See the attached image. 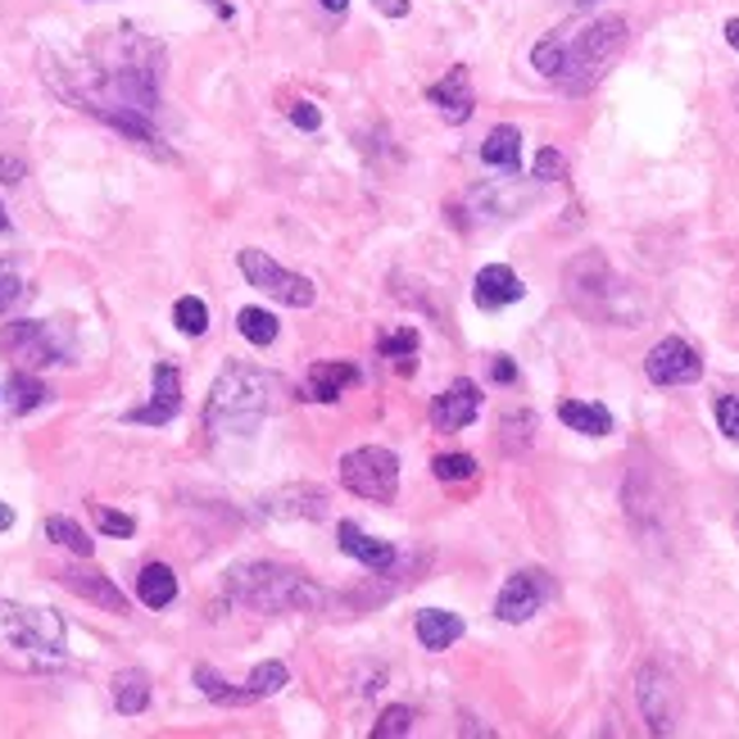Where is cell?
Wrapping results in <instances>:
<instances>
[{"mask_svg": "<svg viewBox=\"0 0 739 739\" xmlns=\"http://www.w3.org/2000/svg\"><path fill=\"white\" fill-rule=\"evenodd\" d=\"M278 390H282V381L273 372L250 368V363H227L210 390L205 427L214 436H250L278 409Z\"/></svg>", "mask_w": 739, "mask_h": 739, "instance_id": "cell-1", "label": "cell"}, {"mask_svg": "<svg viewBox=\"0 0 739 739\" xmlns=\"http://www.w3.org/2000/svg\"><path fill=\"white\" fill-rule=\"evenodd\" d=\"M227 594L245 609L259 613H318L327 609V590L313 585L304 572L295 567H278V563H241L227 572Z\"/></svg>", "mask_w": 739, "mask_h": 739, "instance_id": "cell-2", "label": "cell"}, {"mask_svg": "<svg viewBox=\"0 0 739 739\" xmlns=\"http://www.w3.org/2000/svg\"><path fill=\"white\" fill-rule=\"evenodd\" d=\"M0 662L19 671H46L64 662V622L50 609H23L0 599Z\"/></svg>", "mask_w": 739, "mask_h": 739, "instance_id": "cell-3", "label": "cell"}, {"mask_svg": "<svg viewBox=\"0 0 739 739\" xmlns=\"http://www.w3.org/2000/svg\"><path fill=\"white\" fill-rule=\"evenodd\" d=\"M622 46H626V19H618V14H603V19H590L581 28H567L563 74L554 82L572 96L594 91L603 82V74H609V64L622 55Z\"/></svg>", "mask_w": 739, "mask_h": 739, "instance_id": "cell-4", "label": "cell"}, {"mask_svg": "<svg viewBox=\"0 0 739 739\" xmlns=\"http://www.w3.org/2000/svg\"><path fill=\"white\" fill-rule=\"evenodd\" d=\"M563 291H567V300H572L581 313H590V318H599V322L635 327V318H640V309L626 304L631 291L613 278V268H609V259H603V254H576V259L567 263V273H563Z\"/></svg>", "mask_w": 739, "mask_h": 739, "instance_id": "cell-5", "label": "cell"}, {"mask_svg": "<svg viewBox=\"0 0 739 739\" xmlns=\"http://www.w3.org/2000/svg\"><path fill=\"white\" fill-rule=\"evenodd\" d=\"M0 350L19 368H50L74 363V327L69 322H10L0 331Z\"/></svg>", "mask_w": 739, "mask_h": 739, "instance_id": "cell-6", "label": "cell"}, {"mask_svg": "<svg viewBox=\"0 0 739 739\" xmlns=\"http://www.w3.org/2000/svg\"><path fill=\"white\" fill-rule=\"evenodd\" d=\"M341 486L372 504H395L399 495V458L381 445H359L341 458Z\"/></svg>", "mask_w": 739, "mask_h": 739, "instance_id": "cell-7", "label": "cell"}, {"mask_svg": "<svg viewBox=\"0 0 739 739\" xmlns=\"http://www.w3.org/2000/svg\"><path fill=\"white\" fill-rule=\"evenodd\" d=\"M241 273H245V282H250L254 291L273 295L278 304L309 309V304L318 300V291H313V282H309V278L291 273V268H282L278 259H268L263 250H241Z\"/></svg>", "mask_w": 739, "mask_h": 739, "instance_id": "cell-8", "label": "cell"}, {"mask_svg": "<svg viewBox=\"0 0 739 739\" xmlns=\"http://www.w3.org/2000/svg\"><path fill=\"white\" fill-rule=\"evenodd\" d=\"M635 703H640V717H644V726L653 735H671V730H677L681 694H677V681H671L658 662H644L635 671Z\"/></svg>", "mask_w": 739, "mask_h": 739, "instance_id": "cell-9", "label": "cell"}, {"mask_svg": "<svg viewBox=\"0 0 739 739\" xmlns=\"http://www.w3.org/2000/svg\"><path fill=\"white\" fill-rule=\"evenodd\" d=\"M644 372L653 386H690L703 377V359L690 341H681V336H667V341H658L644 359Z\"/></svg>", "mask_w": 739, "mask_h": 739, "instance_id": "cell-10", "label": "cell"}, {"mask_svg": "<svg viewBox=\"0 0 739 739\" xmlns=\"http://www.w3.org/2000/svg\"><path fill=\"white\" fill-rule=\"evenodd\" d=\"M545 599H550V576L545 572H513L508 581H504V590H499V599H495V618L499 622H508V626H517V622H531L535 613L545 609Z\"/></svg>", "mask_w": 739, "mask_h": 739, "instance_id": "cell-11", "label": "cell"}, {"mask_svg": "<svg viewBox=\"0 0 739 739\" xmlns=\"http://www.w3.org/2000/svg\"><path fill=\"white\" fill-rule=\"evenodd\" d=\"M477 414H482V390L467 377H458L454 386H445L431 399V427L436 431H463V427L477 422Z\"/></svg>", "mask_w": 739, "mask_h": 739, "instance_id": "cell-12", "label": "cell"}, {"mask_svg": "<svg viewBox=\"0 0 739 739\" xmlns=\"http://www.w3.org/2000/svg\"><path fill=\"white\" fill-rule=\"evenodd\" d=\"M150 381H155V399H150V405H142V409H132L127 422H137V427H168L182 414V372L173 363H155Z\"/></svg>", "mask_w": 739, "mask_h": 739, "instance_id": "cell-13", "label": "cell"}, {"mask_svg": "<svg viewBox=\"0 0 739 739\" xmlns=\"http://www.w3.org/2000/svg\"><path fill=\"white\" fill-rule=\"evenodd\" d=\"M55 581H59L64 590H74L78 599L96 603V609H105V613H118V618L127 613V594H123L105 572H96V567H59Z\"/></svg>", "mask_w": 739, "mask_h": 739, "instance_id": "cell-14", "label": "cell"}, {"mask_svg": "<svg viewBox=\"0 0 739 739\" xmlns=\"http://www.w3.org/2000/svg\"><path fill=\"white\" fill-rule=\"evenodd\" d=\"M427 100L440 109L445 123H467L477 109V91H473V78H467V69H449L440 82L427 87Z\"/></svg>", "mask_w": 739, "mask_h": 739, "instance_id": "cell-15", "label": "cell"}, {"mask_svg": "<svg viewBox=\"0 0 739 739\" xmlns=\"http://www.w3.org/2000/svg\"><path fill=\"white\" fill-rule=\"evenodd\" d=\"M526 295V286H522V278L513 273L508 263H486L482 273H477V286H473V300H477V309H504V304H517Z\"/></svg>", "mask_w": 739, "mask_h": 739, "instance_id": "cell-16", "label": "cell"}, {"mask_svg": "<svg viewBox=\"0 0 739 739\" xmlns=\"http://www.w3.org/2000/svg\"><path fill=\"white\" fill-rule=\"evenodd\" d=\"M268 517H322L327 513V490L322 486H286L273 499H263Z\"/></svg>", "mask_w": 739, "mask_h": 739, "instance_id": "cell-17", "label": "cell"}, {"mask_svg": "<svg viewBox=\"0 0 739 739\" xmlns=\"http://www.w3.org/2000/svg\"><path fill=\"white\" fill-rule=\"evenodd\" d=\"M336 541H341V554L359 558V563H363V567H372V572H386V567L395 563V550H390L386 541H372V535H368L363 526H354V522H341V531H336Z\"/></svg>", "mask_w": 739, "mask_h": 739, "instance_id": "cell-18", "label": "cell"}, {"mask_svg": "<svg viewBox=\"0 0 739 739\" xmlns=\"http://www.w3.org/2000/svg\"><path fill=\"white\" fill-rule=\"evenodd\" d=\"M354 381H359L354 363H313L309 368V399H318V405H336Z\"/></svg>", "mask_w": 739, "mask_h": 739, "instance_id": "cell-19", "label": "cell"}, {"mask_svg": "<svg viewBox=\"0 0 739 739\" xmlns=\"http://www.w3.org/2000/svg\"><path fill=\"white\" fill-rule=\"evenodd\" d=\"M482 159H486L490 168L517 177V173H522V132H517L513 123H499L490 137L482 142Z\"/></svg>", "mask_w": 739, "mask_h": 739, "instance_id": "cell-20", "label": "cell"}, {"mask_svg": "<svg viewBox=\"0 0 739 739\" xmlns=\"http://www.w3.org/2000/svg\"><path fill=\"white\" fill-rule=\"evenodd\" d=\"M458 635H463V618H458V613H445V609H427V613H418V640H422V649L445 653Z\"/></svg>", "mask_w": 739, "mask_h": 739, "instance_id": "cell-21", "label": "cell"}, {"mask_svg": "<svg viewBox=\"0 0 739 739\" xmlns=\"http://www.w3.org/2000/svg\"><path fill=\"white\" fill-rule=\"evenodd\" d=\"M114 708L123 712V717H142L146 708H150V677L146 671H118L114 677Z\"/></svg>", "mask_w": 739, "mask_h": 739, "instance_id": "cell-22", "label": "cell"}, {"mask_svg": "<svg viewBox=\"0 0 739 739\" xmlns=\"http://www.w3.org/2000/svg\"><path fill=\"white\" fill-rule=\"evenodd\" d=\"M137 599L146 603V609H168V603L177 599V576H173V567H164V563H146L142 567V576H137Z\"/></svg>", "mask_w": 739, "mask_h": 739, "instance_id": "cell-23", "label": "cell"}, {"mask_svg": "<svg viewBox=\"0 0 739 739\" xmlns=\"http://www.w3.org/2000/svg\"><path fill=\"white\" fill-rule=\"evenodd\" d=\"M558 418H563L572 431H581V436H609V431H613V414L603 409V405H585V399H563Z\"/></svg>", "mask_w": 739, "mask_h": 739, "instance_id": "cell-24", "label": "cell"}, {"mask_svg": "<svg viewBox=\"0 0 739 739\" xmlns=\"http://www.w3.org/2000/svg\"><path fill=\"white\" fill-rule=\"evenodd\" d=\"M6 395H10V414H19V418H23V414H32V409H41V405H46V395H50V390H46V386H41L28 368H14V372H10Z\"/></svg>", "mask_w": 739, "mask_h": 739, "instance_id": "cell-25", "label": "cell"}, {"mask_svg": "<svg viewBox=\"0 0 739 739\" xmlns=\"http://www.w3.org/2000/svg\"><path fill=\"white\" fill-rule=\"evenodd\" d=\"M195 685H200V694H205L210 703H218V708H245V703H254V694H250V690L227 685L214 667H195Z\"/></svg>", "mask_w": 739, "mask_h": 739, "instance_id": "cell-26", "label": "cell"}, {"mask_svg": "<svg viewBox=\"0 0 739 739\" xmlns=\"http://www.w3.org/2000/svg\"><path fill=\"white\" fill-rule=\"evenodd\" d=\"M563 46H567V28H554V32H545L541 41L531 46V69L535 74H545L550 82L563 74Z\"/></svg>", "mask_w": 739, "mask_h": 739, "instance_id": "cell-27", "label": "cell"}, {"mask_svg": "<svg viewBox=\"0 0 739 739\" xmlns=\"http://www.w3.org/2000/svg\"><path fill=\"white\" fill-rule=\"evenodd\" d=\"M46 535H50V541L55 545H64V550H69V554H78V558H91L96 554V541H91V535L74 522V517H46Z\"/></svg>", "mask_w": 739, "mask_h": 739, "instance_id": "cell-28", "label": "cell"}, {"mask_svg": "<svg viewBox=\"0 0 739 739\" xmlns=\"http://www.w3.org/2000/svg\"><path fill=\"white\" fill-rule=\"evenodd\" d=\"M236 331L245 336L250 346L263 350V346H273V341H278V318L268 313V309H254V304H250V309L236 313Z\"/></svg>", "mask_w": 739, "mask_h": 739, "instance_id": "cell-29", "label": "cell"}, {"mask_svg": "<svg viewBox=\"0 0 739 739\" xmlns=\"http://www.w3.org/2000/svg\"><path fill=\"white\" fill-rule=\"evenodd\" d=\"M531 440H535V414H526V409L504 414V422H499V445H504L508 454H526Z\"/></svg>", "mask_w": 739, "mask_h": 739, "instance_id": "cell-30", "label": "cell"}, {"mask_svg": "<svg viewBox=\"0 0 739 739\" xmlns=\"http://www.w3.org/2000/svg\"><path fill=\"white\" fill-rule=\"evenodd\" d=\"M173 322H177L182 336H205L210 331V304L200 300V295H182L173 304Z\"/></svg>", "mask_w": 739, "mask_h": 739, "instance_id": "cell-31", "label": "cell"}, {"mask_svg": "<svg viewBox=\"0 0 739 739\" xmlns=\"http://www.w3.org/2000/svg\"><path fill=\"white\" fill-rule=\"evenodd\" d=\"M291 681V671H286V662H259L254 671H250V681H245V690L254 694V699H268V694H278L282 685Z\"/></svg>", "mask_w": 739, "mask_h": 739, "instance_id": "cell-32", "label": "cell"}, {"mask_svg": "<svg viewBox=\"0 0 739 739\" xmlns=\"http://www.w3.org/2000/svg\"><path fill=\"white\" fill-rule=\"evenodd\" d=\"M431 473H436V482H473L477 477V458L473 454H440L431 463Z\"/></svg>", "mask_w": 739, "mask_h": 739, "instance_id": "cell-33", "label": "cell"}, {"mask_svg": "<svg viewBox=\"0 0 739 739\" xmlns=\"http://www.w3.org/2000/svg\"><path fill=\"white\" fill-rule=\"evenodd\" d=\"M409 730H414V708L395 703V708H386V712H381V721L372 726V739H405Z\"/></svg>", "mask_w": 739, "mask_h": 739, "instance_id": "cell-34", "label": "cell"}, {"mask_svg": "<svg viewBox=\"0 0 739 739\" xmlns=\"http://www.w3.org/2000/svg\"><path fill=\"white\" fill-rule=\"evenodd\" d=\"M23 278H19V268L10 259H0V313H14L23 304Z\"/></svg>", "mask_w": 739, "mask_h": 739, "instance_id": "cell-35", "label": "cell"}, {"mask_svg": "<svg viewBox=\"0 0 739 739\" xmlns=\"http://www.w3.org/2000/svg\"><path fill=\"white\" fill-rule=\"evenodd\" d=\"M414 350H418V331H414V327L381 336V354H386V359H399V368H405V372H409V359H414Z\"/></svg>", "mask_w": 739, "mask_h": 739, "instance_id": "cell-36", "label": "cell"}, {"mask_svg": "<svg viewBox=\"0 0 739 739\" xmlns=\"http://www.w3.org/2000/svg\"><path fill=\"white\" fill-rule=\"evenodd\" d=\"M535 177H541V182H558V177H567V159L558 155V150H541V155H535Z\"/></svg>", "mask_w": 739, "mask_h": 739, "instance_id": "cell-37", "label": "cell"}, {"mask_svg": "<svg viewBox=\"0 0 739 739\" xmlns=\"http://www.w3.org/2000/svg\"><path fill=\"white\" fill-rule=\"evenodd\" d=\"M717 427H721L730 440H739V395H721V399H717Z\"/></svg>", "mask_w": 739, "mask_h": 739, "instance_id": "cell-38", "label": "cell"}, {"mask_svg": "<svg viewBox=\"0 0 739 739\" xmlns=\"http://www.w3.org/2000/svg\"><path fill=\"white\" fill-rule=\"evenodd\" d=\"M96 526L105 535H132V531H137V522H132L127 513H114V508H96Z\"/></svg>", "mask_w": 739, "mask_h": 739, "instance_id": "cell-39", "label": "cell"}, {"mask_svg": "<svg viewBox=\"0 0 739 739\" xmlns=\"http://www.w3.org/2000/svg\"><path fill=\"white\" fill-rule=\"evenodd\" d=\"M286 114H291V123H295L300 132H318V127H322V109H318V105H309V100H295Z\"/></svg>", "mask_w": 739, "mask_h": 739, "instance_id": "cell-40", "label": "cell"}, {"mask_svg": "<svg viewBox=\"0 0 739 739\" xmlns=\"http://www.w3.org/2000/svg\"><path fill=\"white\" fill-rule=\"evenodd\" d=\"M23 177H28L23 159H14V155H0V182H6V186H19Z\"/></svg>", "mask_w": 739, "mask_h": 739, "instance_id": "cell-41", "label": "cell"}, {"mask_svg": "<svg viewBox=\"0 0 739 739\" xmlns=\"http://www.w3.org/2000/svg\"><path fill=\"white\" fill-rule=\"evenodd\" d=\"M490 381H499V386H513V381H517V368H513L508 354H495V359H490Z\"/></svg>", "mask_w": 739, "mask_h": 739, "instance_id": "cell-42", "label": "cell"}, {"mask_svg": "<svg viewBox=\"0 0 739 739\" xmlns=\"http://www.w3.org/2000/svg\"><path fill=\"white\" fill-rule=\"evenodd\" d=\"M377 6V14H386V19H405L409 14V0H372Z\"/></svg>", "mask_w": 739, "mask_h": 739, "instance_id": "cell-43", "label": "cell"}, {"mask_svg": "<svg viewBox=\"0 0 739 739\" xmlns=\"http://www.w3.org/2000/svg\"><path fill=\"white\" fill-rule=\"evenodd\" d=\"M726 41L739 50V19H726Z\"/></svg>", "mask_w": 739, "mask_h": 739, "instance_id": "cell-44", "label": "cell"}, {"mask_svg": "<svg viewBox=\"0 0 739 739\" xmlns=\"http://www.w3.org/2000/svg\"><path fill=\"white\" fill-rule=\"evenodd\" d=\"M14 526V513H10V504H0V531H10Z\"/></svg>", "mask_w": 739, "mask_h": 739, "instance_id": "cell-45", "label": "cell"}, {"mask_svg": "<svg viewBox=\"0 0 739 739\" xmlns=\"http://www.w3.org/2000/svg\"><path fill=\"white\" fill-rule=\"evenodd\" d=\"M350 6V0H322V10H331V14H341Z\"/></svg>", "mask_w": 739, "mask_h": 739, "instance_id": "cell-46", "label": "cell"}, {"mask_svg": "<svg viewBox=\"0 0 739 739\" xmlns=\"http://www.w3.org/2000/svg\"><path fill=\"white\" fill-rule=\"evenodd\" d=\"M210 6H214V10L223 14V19H232V6H223V0H210Z\"/></svg>", "mask_w": 739, "mask_h": 739, "instance_id": "cell-47", "label": "cell"}, {"mask_svg": "<svg viewBox=\"0 0 739 739\" xmlns=\"http://www.w3.org/2000/svg\"><path fill=\"white\" fill-rule=\"evenodd\" d=\"M572 6H576V10H590V6H599V0H572Z\"/></svg>", "mask_w": 739, "mask_h": 739, "instance_id": "cell-48", "label": "cell"}, {"mask_svg": "<svg viewBox=\"0 0 739 739\" xmlns=\"http://www.w3.org/2000/svg\"><path fill=\"white\" fill-rule=\"evenodd\" d=\"M10 227V214H6V205H0V232H6Z\"/></svg>", "mask_w": 739, "mask_h": 739, "instance_id": "cell-49", "label": "cell"}, {"mask_svg": "<svg viewBox=\"0 0 739 739\" xmlns=\"http://www.w3.org/2000/svg\"><path fill=\"white\" fill-rule=\"evenodd\" d=\"M735 100H739V91H735Z\"/></svg>", "mask_w": 739, "mask_h": 739, "instance_id": "cell-50", "label": "cell"}]
</instances>
